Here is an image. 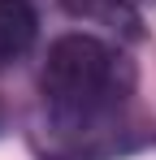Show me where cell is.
<instances>
[{
	"label": "cell",
	"instance_id": "cell-1",
	"mask_svg": "<svg viewBox=\"0 0 156 160\" xmlns=\"http://www.w3.org/2000/svg\"><path fill=\"white\" fill-rule=\"evenodd\" d=\"M39 87L48 104V160H108L126 147L134 69L117 48L91 35H65L48 48Z\"/></svg>",
	"mask_w": 156,
	"mask_h": 160
},
{
	"label": "cell",
	"instance_id": "cell-2",
	"mask_svg": "<svg viewBox=\"0 0 156 160\" xmlns=\"http://www.w3.org/2000/svg\"><path fill=\"white\" fill-rule=\"evenodd\" d=\"M70 18L78 22H91V26L108 30L117 39H143V18L134 9V0H56Z\"/></svg>",
	"mask_w": 156,
	"mask_h": 160
},
{
	"label": "cell",
	"instance_id": "cell-3",
	"mask_svg": "<svg viewBox=\"0 0 156 160\" xmlns=\"http://www.w3.org/2000/svg\"><path fill=\"white\" fill-rule=\"evenodd\" d=\"M39 35V13L30 0H0V69L18 65Z\"/></svg>",
	"mask_w": 156,
	"mask_h": 160
},
{
	"label": "cell",
	"instance_id": "cell-4",
	"mask_svg": "<svg viewBox=\"0 0 156 160\" xmlns=\"http://www.w3.org/2000/svg\"><path fill=\"white\" fill-rule=\"evenodd\" d=\"M0 126H4V112H0Z\"/></svg>",
	"mask_w": 156,
	"mask_h": 160
}]
</instances>
